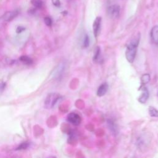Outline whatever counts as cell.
Returning <instances> with one entry per match:
<instances>
[{"label": "cell", "mask_w": 158, "mask_h": 158, "mask_svg": "<svg viewBox=\"0 0 158 158\" xmlns=\"http://www.w3.org/2000/svg\"><path fill=\"white\" fill-rule=\"evenodd\" d=\"M93 60L96 62H99L101 61V50L99 47H96L95 49Z\"/></svg>", "instance_id": "11"}, {"label": "cell", "mask_w": 158, "mask_h": 158, "mask_svg": "<svg viewBox=\"0 0 158 158\" xmlns=\"http://www.w3.org/2000/svg\"><path fill=\"white\" fill-rule=\"evenodd\" d=\"M120 14V6L117 4L110 6L107 8V14L112 19L117 18Z\"/></svg>", "instance_id": "3"}, {"label": "cell", "mask_w": 158, "mask_h": 158, "mask_svg": "<svg viewBox=\"0 0 158 158\" xmlns=\"http://www.w3.org/2000/svg\"><path fill=\"white\" fill-rule=\"evenodd\" d=\"M139 40H140V34L138 33L132 38L130 43L127 46V49L125 51V57L127 60L130 63L133 62L135 59V56L136 54V49H137V46H138Z\"/></svg>", "instance_id": "1"}, {"label": "cell", "mask_w": 158, "mask_h": 158, "mask_svg": "<svg viewBox=\"0 0 158 158\" xmlns=\"http://www.w3.org/2000/svg\"><path fill=\"white\" fill-rule=\"evenodd\" d=\"M44 23L45 24L47 25V26H51L52 23V19H51V17H45L44 19Z\"/></svg>", "instance_id": "19"}, {"label": "cell", "mask_w": 158, "mask_h": 158, "mask_svg": "<svg viewBox=\"0 0 158 158\" xmlns=\"http://www.w3.org/2000/svg\"><path fill=\"white\" fill-rule=\"evenodd\" d=\"M151 79V77L149 75V74L148 73H145L144 75H143L141 77V81L142 85H145L146 83H148Z\"/></svg>", "instance_id": "15"}, {"label": "cell", "mask_w": 158, "mask_h": 158, "mask_svg": "<svg viewBox=\"0 0 158 158\" xmlns=\"http://www.w3.org/2000/svg\"><path fill=\"white\" fill-rule=\"evenodd\" d=\"M150 35L152 42L156 44H158V25L154 26L152 28Z\"/></svg>", "instance_id": "9"}, {"label": "cell", "mask_w": 158, "mask_h": 158, "mask_svg": "<svg viewBox=\"0 0 158 158\" xmlns=\"http://www.w3.org/2000/svg\"><path fill=\"white\" fill-rule=\"evenodd\" d=\"M52 1V3L54 6H55L56 7H59L60 2V0H51Z\"/></svg>", "instance_id": "21"}, {"label": "cell", "mask_w": 158, "mask_h": 158, "mask_svg": "<svg viewBox=\"0 0 158 158\" xmlns=\"http://www.w3.org/2000/svg\"><path fill=\"white\" fill-rule=\"evenodd\" d=\"M107 123H108L109 127L110 130H111V131H112L114 134H116V133H117V126H116V125L115 124V123H114L112 120H107Z\"/></svg>", "instance_id": "13"}, {"label": "cell", "mask_w": 158, "mask_h": 158, "mask_svg": "<svg viewBox=\"0 0 158 158\" xmlns=\"http://www.w3.org/2000/svg\"><path fill=\"white\" fill-rule=\"evenodd\" d=\"M101 21L102 18L99 16L96 17L93 22V33L95 38H97L100 33L101 31Z\"/></svg>", "instance_id": "4"}, {"label": "cell", "mask_w": 158, "mask_h": 158, "mask_svg": "<svg viewBox=\"0 0 158 158\" xmlns=\"http://www.w3.org/2000/svg\"><path fill=\"white\" fill-rule=\"evenodd\" d=\"M19 14V12L17 10H12V11H8L5 12L1 19L5 22H10L15 19Z\"/></svg>", "instance_id": "7"}, {"label": "cell", "mask_w": 158, "mask_h": 158, "mask_svg": "<svg viewBox=\"0 0 158 158\" xmlns=\"http://www.w3.org/2000/svg\"><path fill=\"white\" fill-rule=\"evenodd\" d=\"M29 146L28 143L27 142H24L21 143L17 148V150H22V149H27Z\"/></svg>", "instance_id": "17"}, {"label": "cell", "mask_w": 158, "mask_h": 158, "mask_svg": "<svg viewBox=\"0 0 158 158\" xmlns=\"http://www.w3.org/2000/svg\"><path fill=\"white\" fill-rule=\"evenodd\" d=\"M65 68V65L64 62L60 63L56 68L54 70L52 73V76L55 78H59L61 77V75L63 74Z\"/></svg>", "instance_id": "6"}, {"label": "cell", "mask_w": 158, "mask_h": 158, "mask_svg": "<svg viewBox=\"0 0 158 158\" xmlns=\"http://www.w3.org/2000/svg\"><path fill=\"white\" fill-rule=\"evenodd\" d=\"M149 114L151 117H158V110L152 106L149 107Z\"/></svg>", "instance_id": "16"}, {"label": "cell", "mask_w": 158, "mask_h": 158, "mask_svg": "<svg viewBox=\"0 0 158 158\" xmlns=\"http://www.w3.org/2000/svg\"><path fill=\"white\" fill-rule=\"evenodd\" d=\"M89 37L87 35H85V37L83 38V45L85 48H87L89 46Z\"/></svg>", "instance_id": "18"}, {"label": "cell", "mask_w": 158, "mask_h": 158, "mask_svg": "<svg viewBox=\"0 0 158 158\" xmlns=\"http://www.w3.org/2000/svg\"><path fill=\"white\" fill-rule=\"evenodd\" d=\"M19 60L24 64H26V65H30L33 63V60L32 59L29 57L28 56H22L20 57L19 58Z\"/></svg>", "instance_id": "12"}, {"label": "cell", "mask_w": 158, "mask_h": 158, "mask_svg": "<svg viewBox=\"0 0 158 158\" xmlns=\"http://www.w3.org/2000/svg\"><path fill=\"white\" fill-rule=\"evenodd\" d=\"M67 120L73 125H78L81 121L80 116L74 112H71L67 115Z\"/></svg>", "instance_id": "5"}, {"label": "cell", "mask_w": 158, "mask_h": 158, "mask_svg": "<svg viewBox=\"0 0 158 158\" xmlns=\"http://www.w3.org/2000/svg\"><path fill=\"white\" fill-rule=\"evenodd\" d=\"M107 89H108V85L106 83H104L99 86L96 92V94L99 97L102 96L106 94V93L107 91Z\"/></svg>", "instance_id": "10"}, {"label": "cell", "mask_w": 158, "mask_h": 158, "mask_svg": "<svg viewBox=\"0 0 158 158\" xmlns=\"http://www.w3.org/2000/svg\"><path fill=\"white\" fill-rule=\"evenodd\" d=\"M140 89L141 90V94L138 98V101L139 102L144 104L146 102V101L148 100V99L149 98V91H148V89L143 86H141Z\"/></svg>", "instance_id": "8"}, {"label": "cell", "mask_w": 158, "mask_h": 158, "mask_svg": "<svg viewBox=\"0 0 158 158\" xmlns=\"http://www.w3.org/2000/svg\"><path fill=\"white\" fill-rule=\"evenodd\" d=\"M6 83L3 81H0V92H2L6 88Z\"/></svg>", "instance_id": "20"}, {"label": "cell", "mask_w": 158, "mask_h": 158, "mask_svg": "<svg viewBox=\"0 0 158 158\" xmlns=\"http://www.w3.org/2000/svg\"><path fill=\"white\" fill-rule=\"evenodd\" d=\"M25 29V28L24 27H21V26H19V27H18L17 28V29H16V32H17V33H21L22 31H24Z\"/></svg>", "instance_id": "22"}, {"label": "cell", "mask_w": 158, "mask_h": 158, "mask_svg": "<svg viewBox=\"0 0 158 158\" xmlns=\"http://www.w3.org/2000/svg\"><path fill=\"white\" fill-rule=\"evenodd\" d=\"M61 99L59 93H51L48 94L44 101V106L47 109H51L54 107L57 102Z\"/></svg>", "instance_id": "2"}, {"label": "cell", "mask_w": 158, "mask_h": 158, "mask_svg": "<svg viewBox=\"0 0 158 158\" xmlns=\"http://www.w3.org/2000/svg\"><path fill=\"white\" fill-rule=\"evenodd\" d=\"M32 5L37 9H41L43 6V2L41 0H31Z\"/></svg>", "instance_id": "14"}]
</instances>
